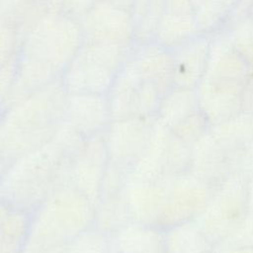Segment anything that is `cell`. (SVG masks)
I'll list each match as a JSON object with an SVG mask.
<instances>
[{
    "instance_id": "obj_19",
    "label": "cell",
    "mask_w": 253,
    "mask_h": 253,
    "mask_svg": "<svg viewBox=\"0 0 253 253\" xmlns=\"http://www.w3.org/2000/svg\"><path fill=\"white\" fill-rule=\"evenodd\" d=\"M141 82L142 79L128 58L118 72L107 93L112 121L136 116L137 97Z\"/></svg>"
},
{
    "instance_id": "obj_22",
    "label": "cell",
    "mask_w": 253,
    "mask_h": 253,
    "mask_svg": "<svg viewBox=\"0 0 253 253\" xmlns=\"http://www.w3.org/2000/svg\"><path fill=\"white\" fill-rule=\"evenodd\" d=\"M200 34L194 14H176L164 10L158 21L153 41L172 50Z\"/></svg>"
},
{
    "instance_id": "obj_16",
    "label": "cell",
    "mask_w": 253,
    "mask_h": 253,
    "mask_svg": "<svg viewBox=\"0 0 253 253\" xmlns=\"http://www.w3.org/2000/svg\"><path fill=\"white\" fill-rule=\"evenodd\" d=\"M129 59L140 78L155 85L161 96L174 87L173 57L170 49L154 41L135 43Z\"/></svg>"
},
{
    "instance_id": "obj_35",
    "label": "cell",
    "mask_w": 253,
    "mask_h": 253,
    "mask_svg": "<svg viewBox=\"0 0 253 253\" xmlns=\"http://www.w3.org/2000/svg\"><path fill=\"white\" fill-rule=\"evenodd\" d=\"M219 244L253 249V212L249 211L237 229Z\"/></svg>"
},
{
    "instance_id": "obj_42",
    "label": "cell",
    "mask_w": 253,
    "mask_h": 253,
    "mask_svg": "<svg viewBox=\"0 0 253 253\" xmlns=\"http://www.w3.org/2000/svg\"><path fill=\"white\" fill-rule=\"evenodd\" d=\"M244 88L253 94V66L249 68L247 77L244 81Z\"/></svg>"
},
{
    "instance_id": "obj_41",
    "label": "cell",
    "mask_w": 253,
    "mask_h": 253,
    "mask_svg": "<svg viewBox=\"0 0 253 253\" xmlns=\"http://www.w3.org/2000/svg\"><path fill=\"white\" fill-rule=\"evenodd\" d=\"M247 194L249 211L253 212V173L247 177Z\"/></svg>"
},
{
    "instance_id": "obj_11",
    "label": "cell",
    "mask_w": 253,
    "mask_h": 253,
    "mask_svg": "<svg viewBox=\"0 0 253 253\" xmlns=\"http://www.w3.org/2000/svg\"><path fill=\"white\" fill-rule=\"evenodd\" d=\"M171 178L143 179L128 175L125 194L132 220L160 227Z\"/></svg>"
},
{
    "instance_id": "obj_43",
    "label": "cell",
    "mask_w": 253,
    "mask_h": 253,
    "mask_svg": "<svg viewBox=\"0 0 253 253\" xmlns=\"http://www.w3.org/2000/svg\"><path fill=\"white\" fill-rule=\"evenodd\" d=\"M109 1H111V2H113V3H115V4H117V5H119V6H121V7L126 8V9H128V10H130V8H131V6H132V4H133V2H134V0H109Z\"/></svg>"
},
{
    "instance_id": "obj_38",
    "label": "cell",
    "mask_w": 253,
    "mask_h": 253,
    "mask_svg": "<svg viewBox=\"0 0 253 253\" xmlns=\"http://www.w3.org/2000/svg\"><path fill=\"white\" fill-rule=\"evenodd\" d=\"M239 171L243 172L247 177L253 173V133L243 153Z\"/></svg>"
},
{
    "instance_id": "obj_15",
    "label": "cell",
    "mask_w": 253,
    "mask_h": 253,
    "mask_svg": "<svg viewBox=\"0 0 253 253\" xmlns=\"http://www.w3.org/2000/svg\"><path fill=\"white\" fill-rule=\"evenodd\" d=\"M211 35L200 34L171 50L173 85L196 89L206 74Z\"/></svg>"
},
{
    "instance_id": "obj_36",
    "label": "cell",
    "mask_w": 253,
    "mask_h": 253,
    "mask_svg": "<svg viewBox=\"0 0 253 253\" xmlns=\"http://www.w3.org/2000/svg\"><path fill=\"white\" fill-rule=\"evenodd\" d=\"M18 65V54L10 61L0 67V110L8 98V95L14 85Z\"/></svg>"
},
{
    "instance_id": "obj_34",
    "label": "cell",
    "mask_w": 253,
    "mask_h": 253,
    "mask_svg": "<svg viewBox=\"0 0 253 253\" xmlns=\"http://www.w3.org/2000/svg\"><path fill=\"white\" fill-rule=\"evenodd\" d=\"M68 243L29 233L20 253H65Z\"/></svg>"
},
{
    "instance_id": "obj_6",
    "label": "cell",
    "mask_w": 253,
    "mask_h": 253,
    "mask_svg": "<svg viewBox=\"0 0 253 253\" xmlns=\"http://www.w3.org/2000/svg\"><path fill=\"white\" fill-rule=\"evenodd\" d=\"M248 212L247 176L235 171L213 190L206 210L196 220L216 246L237 229Z\"/></svg>"
},
{
    "instance_id": "obj_21",
    "label": "cell",
    "mask_w": 253,
    "mask_h": 253,
    "mask_svg": "<svg viewBox=\"0 0 253 253\" xmlns=\"http://www.w3.org/2000/svg\"><path fill=\"white\" fill-rule=\"evenodd\" d=\"M47 13L46 0H0V19L16 29L20 44Z\"/></svg>"
},
{
    "instance_id": "obj_18",
    "label": "cell",
    "mask_w": 253,
    "mask_h": 253,
    "mask_svg": "<svg viewBox=\"0 0 253 253\" xmlns=\"http://www.w3.org/2000/svg\"><path fill=\"white\" fill-rule=\"evenodd\" d=\"M112 253H165L164 229L130 220L111 235Z\"/></svg>"
},
{
    "instance_id": "obj_33",
    "label": "cell",
    "mask_w": 253,
    "mask_h": 253,
    "mask_svg": "<svg viewBox=\"0 0 253 253\" xmlns=\"http://www.w3.org/2000/svg\"><path fill=\"white\" fill-rule=\"evenodd\" d=\"M48 12L61 14L80 21L95 0H46Z\"/></svg>"
},
{
    "instance_id": "obj_4",
    "label": "cell",
    "mask_w": 253,
    "mask_h": 253,
    "mask_svg": "<svg viewBox=\"0 0 253 253\" xmlns=\"http://www.w3.org/2000/svg\"><path fill=\"white\" fill-rule=\"evenodd\" d=\"M132 48L83 42L60 76L66 92L107 95Z\"/></svg>"
},
{
    "instance_id": "obj_8",
    "label": "cell",
    "mask_w": 253,
    "mask_h": 253,
    "mask_svg": "<svg viewBox=\"0 0 253 253\" xmlns=\"http://www.w3.org/2000/svg\"><path fill=\"white\" fill-rule=\"evenodd\" d=\"M109 163L105 131L85 137L71 159L70 184L96 207Z\"/></svg>"
},
{
    "instance_id": "obj_46",
    "label": "cell",
    "mask_w": 253,
    "mask_h": 253,
    "mask_svg": "<svg viewBox=\"0 0 253 253\" xmlns=\"http://www.w3.org/2000/svg\"><path fill=\"white\" fill-rule=\"evenodd\" d=\"M249 16H250V18H251V20H252V22H253V8L251 9V12H250Z\"/></svg>"
},
{
    "instance_id": "obj_48",
    "label": "cell",
    "mask_w": 253,
    "mask_h": 253,
    "mask_svg": "<svg viewBox=\"0 0 253 253\" xmlns=\"http://www.w3.org/2000/svg\"><path fill=\"white\" fill-rule=\"evenodd\" d=\"M1 115H2V112H1V110H0V118H1Z\"/></svg>"
},
{
    "instance_id": "obj_45",
    "label": "cell",
    "mask_w": 253,
    "mask_h": 253,
    "mask_svg": "<svg viewBox=\"0 0 253 253\" xmlns=\"http://www.w3.org/2000/svg\"><path fill=\"white\" fill-rule=\"evenodd\" d=\"M193 1V4H194V7H195V9L198 7V6H200L203 2H205L206 0H192Z\"/></svg>"
},
{
    "instance_id": "obj_25",
    "label": "cell",
    "mask_w": 253,
    "mask_h": 253,
    "mask_svg": "<svg viewBox=\"0 0 253 253\" xmlns=\"http://www.w3.org/2000/svg\"><path fill=\"white\" fill-rule=\"evenodd\" d=\"M132 220L125 192L102 198L95 207L94 226L110 236Z\"/></svg>"
},
{
    "instance_id": "obj_9",
    "label": "cell",
    "mask_w": 253,
    "mask_h": 253,
    "mask_svg": "<svg viewBox=\"0 0 253 253\" xmlns=\"http://www.w3.org/2000/svg\"><path fill=\"white\" fill-rule=\"evenodd\" d=\"M155 117H129L112 121L105 130L109 161L131 169L143 153Z\"/></svg>"
},
{
    "instance_id": "obj_40",
    "label": "cell",
    "mask_w": 253,
    "mask_h": 253,
    "mask_svg": "<svg viewBox=\"0 0 253 253\" xmlns=\"http://www.w3.org/2000/svg\"><path fill=\"white\" fill-rule=\"evenodd\" d=\"M12 210H13V208L8 203L6 198L4 197L3 191H2L1 186H0V226L2 225L3 221L8 216V214L11 212Z\"/></svg>"
},
{
    "instance_id": "obj_29",
    "label": "cell",
    "mask_w": 253,
    "mask_h": 253,
    "mask_svg": "<svg viewBox=\"0 0 253 253\" xmlns=\"http://www.w3.org/2000/svg\"><path fill=\"white\" fill-rule=\"evenodd\" d=\"M228 11L218 0H206L194 11L201 34L213 35L220 31L227 18Z\"/></svg>"
},
{
    "instance_id": "obj_31",
    "label": "cell",
    "mask_w": 253,
    "mask_h": 253,
    "mask_svg": "<svg viewBox=\"0 0 253 253\" xmlns=\"http://www.w3.org/2000/svg\"><path fill=\"white\" fill-rule=\"evenodd\" d=\"M210 127L208 121L198 110L171 128V130L183 142L192 146Z\"/></svg>"
},
{
    "instance_id": "obj_14",
    "label": "cell",
    "mask_w": 253,
    "mask_h": 253,
    "mask_svg": "<svg viewBox=\"0 0 253 253\" xmlns=\"http://www.w3.org/2000/svg\"><path fill=\"white\" fill-rule=\"evenodd\" d=\"M63 120L83 137L104 132L112 122L107 95L67 93Z\"/></svg>"
},
{
    "instance_id": "obj_2",
    "label": "cell",
    "mask_w": 253,
    "mask_h": 253,
    "mask_svg": "<svg viewBox=\"0 0 253 253\" xmlns=\"http://www.w3.org/2000/svg\"><path fill=\"white\" fill-rule=\"evenodd\" d=\"M72 154L53 138L13 161L0 178L13 209L33 212L52 192L70 184Z\"/></svg>"
},
{
    "instance_id": "obj_39",
    "label": "cell",
    "mask_w": 253,
    "mask_h": 253,
    "mask_svg": "<svg viewBox=\"0 0 253 253\" xmlns=\"http://www.w3.org/2000/svg\"><path fill=\"white\" fill-rule=\"evenodd\" d=\"M211 253H253V249L252 248L236 247V246L218 244V245L214 246Z\"/></svg>"
},
{
    "instance_id": "obj_1",
    "label": "cell",
    "mask_w": 253,
    "mask_h": 253,
    "mask_svg": "<svg viewBox=\"0 0 253 253\" xmlns=\"http://www.w3.org/2000/svg\"><path fill=\"white\" fill-rule=\"evenodd\" d=\"M66 97L59 77L2 113L0 178L17 158L51 140L63 121Z\"/></svg>"
},
{
    "instance_id": "obj_13",
    "label": "cell",
    "mask_w": 253,
    "mask_h": 253,
    "mask_svg": "<svg viewBox=\"0 0 253 253\" xmlns=\"http://www.w3.org/2000/svg\"><path fill=\"white\" fill-rule=\"evenodd\" d=\"M235 171L238 169L233 158L213 137L210 129L191 146L189 172L212 190Z\"/></svg>"
},
{
    "instance_id": "obj_23",
    "label": "cell",
    "mask_w": 253,
    "mask_h": 253,
    "mask_svg": "<svg viewBox=\"0 0 253 253\" xmlns=\"http://www.w3.org/2000/svg\"><path fill=\"white\" fill-rule=\"evenodd\" d=\"M165 253H211L214 246L197 220L174 224L164 229Z\"/></svg>"
},
{
    "instance_id": "obj_37",
    "label": "cell",
    "mask_w": 253,
    "mask_h": 253,
    "mask_svg": "<svg viewBox=\"0 0 253 253\" xmlns=\"http://www.w3.org/2000/svg\"><path fill=\"white\" fill-rule=\"evenodd\" d=\"M165 11L176 14H194L192 0H165Z\"/></svg>"
},
{
    "instance_id": "obj_30",
    "label": "cell",
    "mask_w": 253,
    "mask_h": 253,
    "mask_svg": "<svg viewBox=\"0 0 253 253\" xmlns=\"http://www.w3.org/2000/svg\"><path fill=\"white\" fill-rule=\"evenodd\" d=\"M225 30L231 45L243 60L253 66V22L250 16H247Z\"/></svg>"
},
{
    "instance_id": "obj_28",
    "label": "cell",
    "mask_w": 253,
    "mask_h": 253,
    "mask_svg": "<svg viewBox=\"0 0 253 253\" xmlns=\"http://www.w3.org/2000/svg\"><path fill=\"white\" fill-rule=\"evenodd\" d=\"M65 253H112L111 236L93 225L71 239Z\"/></svg>"
},
{
    "instance_id": "obj_47",
    "label": "cell",
    "mask_w": 253,
    "mask_h": 253,
    "mask_svg": "<svg viewBox=\"0 0 253 253\" xmlns=\"http://www.w3.org/2000/svg\"><path fill=\"white\" fill-rule=\"evenodd\" d=\"M1 240H2V233H1V228H0V248H1Z\"/></svg>"
},
{
    "instance_id": "obj_12",
    "label": "cell",
    "mask_w": 253,
    "mask_h": 253,
    "mask_svg": "<svg viewBox=\"0 0 253 253\" xmlns=\"http://www.w3.org/2000/svg\"><path fill=\"white\" fill-rule=\"evenodd\" d=\"M244 82L204 77L197 86L198 109L210 126L218 125L242 112Z\"/></svg>"
},
{
    "instance_id": "obj_24",
    "label": "cell",
    "mask_w": 253,
    "mask_h": 253,
    "mask_svg": "<svg viewBox=\"0 0 253 253\" xmlns=\"http://www.w3.org/2000/svg\"><path fill=\"white\" fill-rule=\"evenodd\" d=\"M198 110L196 90L174 86L161 97L155 117L171 129Z\"/></svg>"
},
{
    "instance_id": "obj_26",
    "label": "cell",
    "mask_w": 253,
    "mask_h": 253,
    "mask_svg": "<svg viewBox=\"0 0 253 253\" xmlns=\"http://www.w3.org/2000/svg\"><path fill=\"white\" fill-rule=\"evenodd\" d=\"M165 10V0H134L130 13L135 30V43L153 41L158 21Z\"/></svg>"
},
{
    "instance_id": "obj_20",
    "label": "cell",
    "mask_w": 253,
    "mask_h": 253,
    "mask_svg": "<svg viewBox=\"0 0 253 253\" xmlns=\"http://www.w3.org/2000/svg\"><path fill=\"white\" fill-rule=\"evenodd\" d=\"M211 133L233 158L239 171L245 148L253 133V114L240 112L210 127Z\"/></svg>"
},
{
    "instance_id": "obj_7",
    "label": "cell",
    "mask_w": 253,
    "mask_h": 253,
    "mask_svg": "<svg viewBox=\"0 0 253 253\" xmlns=\"http://www.w3.org/2000/svg\"><path fill=\"white\" fill-rule=\"evenodd\" d=\"M84 42L133 47L135 30L130 10L109 0H95L79 21Z\"/></svg>"
},
{
    "instance_id": "obj_44",
    "label": "cell",
    "mask_w": 253,
    "mask_h": 253,
    "mask_svg": "<svg viewBox=\"0 0 253 253\" xmlns=\"http://www.w3.org/2000/svg\"><path fill=\"white\" fill-rule=\"evenodd\" d=\"M222 6L229 12L230 9L235 5V3L238 1V0H218Z\"/></svg>"
},
{
    "instance_id": "obj_5",
    "label": "cell",
    "mask_w": 253,
    "mask_h": 253,
    "mask_svg": "<svg viewBox=\"0 0 253 253\" xmlns=\"http://www.w3.org/2000/svg\"><path fill=\"white\" fill-rule=\"evenodd\" d=\"M83 42L78 21L48 12L22 41L19 54L49 65L61 76Z\"/></svg>"
},
{
    "instance_id": "obj_32",
    "label": "cell",
    "mask_w": 253,
    "mask_h": 253,
    "mask_svg": "<svg viewBox=\"0 0 253 253\" xmlns=\"http://www.w3.org/2000/svg\"><path fill=\"white\" fill-rule=\"evenodd\" d=\"M20 42L16 29L0 19V67L19 53Z\"/></svg>"
},
{
    "instance_id": "obj_10",
    "label": "cell",
    "mask_w": 253,
    "mask_h": 253,
    "mask_svg": "<svg viewBox=\"0 0 253 253\" xmlns=\"http://www.w3.org/2000/svg\"><path fill=\"white\" fill-rule=\"evenodd\" d=\"M212 192L208 184L189 171L173 176L160 227L165 229L177 223L198 219L206 210Z\"/></svg>"
},
{
    "instance_id": "obj_3",
    "label": "cell",
    "mask_w": 253,
    "mask_h": 253,
    "mask_svg": "<svg viewBox=\"0 0 253 253\" xmlns=\"http://www.w3.org/2000/svg\"><path fill=\"white\" fill-rule=\"evenodd\" d=\"M95 207L72 185L52 192L33 212L30 234L69 242L94 224Z\"/></svg>"
},
{
    "instance_id": "obj_27",
    "label": "cell",
    "mask_w": 253,
    "mask_h": 253,
    "mask_svg": "<svg viewBox=\"0 0 253 253\" xmlns=\"http://www.w3.org/2000/svg\"><path fill=\"white\" fill-rule=\"evenodd\" d=\"M32 213L13 209L3 221L0 253H20L29 235Z\"/></svg>"
},
{
    "instance_id": "obj_17",
    "label": "cell",
    "mask_w": 253,
    "mask_h": 253,
    "mask_svg": "<svg viewBox=\"0 0 253 253\" xmlns=\"http://www.w3.org/2000/svg\"><path fill=\"white\" fill-rule=\"evenodd\" d=\"M249 68L231 45L225 30L211 35L206 78L244 82Z\"/></svg>"
}]
</instances>
